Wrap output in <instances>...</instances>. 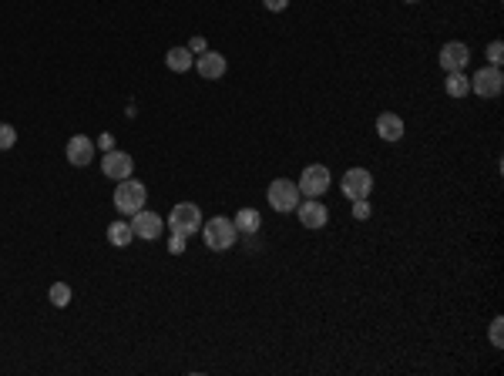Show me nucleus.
I'll use <instances>...</instances> for the list:
<instances>
[{
    "label": "nucleus",
    "instance_id": "13",
    "mask_svg": "<svg viewBox=\"0 0 504 376\" xmlns=\"http://www.w3.org/2000/svg\"><path fill=\"white\" fill-rule=\"evenodd\" d=\"M64 155H68V162L74 164V168H84V164L94 162V141L84 138V135H74V138L68 141Z\"/></svg>",
    "mask_w": 504,
    "mask_h": 376
},
{
    "label": "nucleus",
    "instance_id": "26",
    "mask_svg": "<svg viewBox=\"0 0 504 376\" xmlns=\"http://www.w3.org/2000/svg\"><path fill=\"white\" fill-rule=\"evenodd\" d=\"M98 148H105V152H111V148H115V135H101V138H98Z\"/></svg>",
    "mask_w": 504,
    "mask_h": 376
},
{
    "label": "nucleus",
    "instance_id": "10",
    "mask_svg": "<svg viewBox=\"0 0 504 376\" xmlns=\"http://www.w3.org/2000/svg\"><path fill=\"white\" fill-rule=\"evenodd\" d=\"M296 215H299V222H303L306 229H323V225L329 222V212L319 199L299 202V205H296Z\"/></svg>",
    "mask_w": 504,
    "mask_h": 376
},
{
    "label": "nucleus",
    "instance_id": "28",
    "mask_svg": "<svg viewBox=\"0 0 504 376\" xmlns=\"http://www.w3.org/2000/svg\"><path fill=\"white\" fill-rule=\"evenodd\" d=\"M403 4H417V0H403Z\"/></svg>",
    "mask_w": 504,
    "mask_h": 376
},
{
    "label": "nucleus",
    "instance_id": "25",
    "mask_svg": "<svg viewBox=\"0 0 504 376\" xmlns=\"http://www.w3.org/2000/svg\"><path fill=\"white\" fill-rule=\"evenodd\" d=\"M262 7H266V11H272V14H279V11H286V7H289V0H262Z\"/></svg>",
    "mask_w": 504,
    "mask_h": 376
},
{
    "label": "nucleus",
    "instance_id": "5",
    "mask_svg": "<svg viewBox=\"0 0 504 376\" xmlns=\"http://www.w3.org/2000/svg\"><path fill=\"white\" fill-rule=\"evenodd\" d=\"M326 188H329V168H323V164L303 168V175H299V195L319 199V195H326Z\"/></svg>",
    "mask_w": 504,
    "mask_h": 376
},
{
    "label": "nucleus",
    "instance_id": "18",
    "mask_svg": "<svg viewBox=\"0 0 504 376\" xmlns=\"http://www.w3.org/2000/svg\"><path fill=\"white\" fill-rule=\"evenodd\" d=\"M447 94L451 98H464L470 91V78H464V70H454V74H447Z\"/></svg>",
    "mask_w": 504,
    "mask_h": 376
},
{
    "label": "nucleus",
    "instance_id": "27",
    "mask_svg": "<svg viewBox=\"0 0 504 376\" xmlns=\"http://www.w3.org/2000/svg\"><path fill=\"white\" fill-rule=\"evenodd\" d=\"M188 51H205V41H202V37H195V41L188 44Z\"/></svg>",
    "mask_w": 504,
    "mask_h": 376
},
{
    "label": "nucleus",
    "instance_id": "9",
    "mask_svg": "<svg viewBox=\"0 0 504 376\" xmlns=\"http://www.w3.org/2000/svg\"><path fill=\"white\" fill-rule=\"evenodd\" d=\"M101 172H105V178L125 182V178H131V172H135V162H131V155H128V152H118V148H111V152H105Z\"/></svg>",
    "mask_w": 504,
    "mask_h": 376
},
{
    "label": "nucleus",
    "instance_id": "4",
    "mask_svg": "<svg viewBox=\"0 0 504 376\" xmlns=\"http://www.w3.org/2000/svg\"><path fill=\"white\" fill-rule=\"evenodd\" d=\"M266 199H269V205L276 212H296V205H299V185L289 182V178H276V182H269Z\"/></svg>",
    "mask_w": 504,
    "mask_h": 376
},
{
    "label": "nucleus",
    "instance_id": "24",
    "mask_svg": "<svg viewBox=\"0 0 504 376\" xmlns=\"http://www.w3.org/2000/svg\"><path fill=\"white\" fill-rule=\"evenodd\" d=\"M168 252H172V256H182V252H185V235L172 232V239H168Z\"/></svg>",
    "mask_w": 504,
    "mask_h": 376
},
{
    "label": "nucleus",
    "instance_id": "1",
    "mask_svg": "<svg viewBox=\"0 0 504 376\" xmlns=\"http://www.w3.org/2000/svg\"><path fill=\"white\" fill-rule=\"evenodd\" d=\"M145 202H148V188L141 185L138 178H125L121 185L115 188V209L121 215H135V212L145 209Z\"/></svg>",
    "mask_w": 504,
    "mask_h": 376
},
{
    "label": "nucleus",
    "instance_id": "15",
    "mask_svg": "<svg viewBox=\"0 0 504 376\" xmlns=\"http://www.w3.org/2000/svg\"><path fill=\"white\" fill-rule=\"evenodd\" d=\"M192 64H195V61H192V51H188V47H172V51L165 54V68L175 70V74H188Z\"/></svg>",
    "mask_w": 504,
    "mask_h": 376
},
{
    "label": "nucleus",
    "instance_id": "6",
    "mask_svg": "<svg viewBox=\"0 0 504 376\" xmlns=\"http://www.w3.org/2000/svg\"><path fill=\"white\" fill-rule=\"evenodd\" d=\"M370 192H374V175H370L366 168H350V172L343 175V195L350 202L370 199Z\"/></svg>",
    "mask_w": 504,
    "mask_h": 376
},
{
    "label": "nucleus",
    "instance_id": "19",
    "mask_svg": "<svg viewBox=\"0 0 504 376\" xmlns=\"http://www.w3.org/2000/svg\"><path fill=\"white\" fill-rule=\"evenodd\" d=\"M47 296H51V303L58 306V309H64V306L71 303V286H68V282H54Z\"/></svg>",
    "mask_w": 504,
    "mask_h": 376
},
{
    "label": "nucleus",
    "instance_id": "22",
    "mask_svg": "<svg viewBox=\"0 0 504 376\" xmlns=\"http://www.w3.org/2000/svg\"><path fill=\"white\" fill-rule=\"evenodd\" d=\"M501 329H504V319L498 316V319H494V323H491V346H494V350H501V346H504V340H501Z\"/></svg>",
    "mask_w": 504,
    "mask_h": 376
},
{
    "label": "nucleus",
    "instance_id": "23",
    "mask_svg": "<svg viewBox=\"0 0 504 376\" xmlns=\"http://www.w3.org/2000/svg\"><path fill=\"white\" fill-rule=\"evenodd\" d=\"M353 219H360V222H366V219H370V202H366V199L353 202Z\"/></svg>",
    "mask_w": 504,
    "mask_h": 376
},
{
    "label": "nucleus",
    "instance_id": "21",
    "mask_svg": "<svg viewBox=\"0 0 504 376\" xmlns=\"http://www.w3.org/2000/svg\"><path fill=\"white\" fill-rule=\"evenodd\" d=\"M488 61H491V68H501V61H504V44H501V41H491V47H488Z\"/></svg>",
    "mask_w": 504,
    "mask_h": 376
},
{
    "label": "nucleus",
    "instance_id": "11",
    "mask_svg": "<svg viewBox=\"0 0 504 376\" xmlns=\"http://www.w3.org/2000/svg\"><path fill=\"white\" fill-rule=\"evenodd\" d=\"M470 61V51L468 44H461V41H451V44L441 47V68L447 70V74H454V70H464Z\"/></svg>",
    "mask_w": 504,
    "mask_h": 376
},
{
    "label": "nucleus",
    "instance_id": "16",
    "mask_svg": "<svg viewBox=\"0 0 504 376\" xmlns=\"http://www.w3.org/2000/svg\"><path fill=\"white\" fill-rule=\"evenodd\" d=\"M235 232H242V235H256L259 229H262V215H259L256 209H239L235 212Z\"/></svg>",
    "mask_w": 504,
    "mask_h": 376
},
{
    "label": "nucleus",
    "instance_id": "2",
    "mask_svg": "<svg viewBox=\"0 0 504 376\" xmlns=\"http://www.w3.org/2000/svg\"><path fill=\"white\" fill-rule=\"evenodd\" d=\"M168 229L175 235H195L202 229V212L199 205H192V202H178L175 209L168 212Z\"/></svg>",
    "mask_w": 504,
    "mask_h": 376
},
{
    "label": "nucleus",
    "instance_id": "8",
    "mask_svg": "<svg viewBox=\"0 0 504 376\" xmlns=\"http://www.w3.org/2000/svg\"><path fill=\"white\" fill-rule=\"evenodd\" d=\"M162 215H155V212H135L131 215V232L138 235V239H145V242H155V239H162Z\"/></svg>",
    "mask_w": 504,
    "mask_h": 376
},
{
    "label": "nucleus",
    "instance_id": "12",
    "mask_svg": "<svg viewBox=\"0 0 504 376\" xmlns=\"http://www.w3.org/2000/svg\"><path fill=\"white\" fill-rule=\"evenodd\" d=\"M192 68L199 70L205 81H219V78L225 74V68H229V64H225V54H219V51H209V47H205V51H202V58L195 61Z\"/></svg>",
    "mask_w": 504,
    "mask_h": 376
},
{
    "label": "nucleus",
    "instance_id": "7",
    "mask_svg": "<svg viewBox=\"0 0 504 376\" xmlns=\"http://www.w3.org/2000/svg\"><path fill=\"white\" fill-rule=\"evenodd\" d=\"M470 91L478 98H498L504 91V74L501 68H481L474 78H470Z\"/></svg>",
    "mask_w": 504,
    "mask_h": 376
},
{
    "label": "nucleus",
    "instance_id": "20",
    "mask_svg": "<svg viewBox=\"0 0 504 376\" xmlns=\"http://www.w3.org/2000/svg\"><path fill=\"white\" fill-rule=\"evenodd\" d=\"M14 145H17V131H14L11 125H0V152H7Z\"/></svg>",
    "mask_w": 504,
    "mask_h": 376
},
{
    "label": "nucleus",
    "instance_id": "17",
    "mask_svg": "<svg viewBox=\"0 0 504 376\" xmlns=\"http://www.w3.org/2000/svg\"><path fill=\"white\" fill-rule=\"evenodd\" d=\"M108 242L115 249H125L135 242V232H131V222H111L108 225Z\"/></svg>",
    "mask_w": 504,
    "mask_h": 376
},
{
    "label": "nucleus",
    "instance_id": "14",
    "mask_svg": "<svg viewBox=\"0 0 504 376\" xmlns=\"http://www.w3.org/2000/svg\"><path fill=\"white\" fill-rule=\"evenodd\" d=\"M376 135L384 141H400L403 138V118L394 115V111H384L376 118Z\"/></svg>",
    "mask_w": 504,
    "mask_h": 376
},
{
    "label": "nucleus",
    "instance_id": "3",
    "mask_svg": "<svg viewBox=\"0 0 504 376\" xmlns=\"http://www.w3.org/2000/svg\"><path fill=\"white\" fill-rule=\"evenodd\" d=\"M202 232H205V246L212 249V252H225V249L235 246V239H239V232H235V225L229 222V219H212L209 225H202Z\"/></svg>",
    "mask_w": 504,
    "mask_h": 376
}]
</instances>
